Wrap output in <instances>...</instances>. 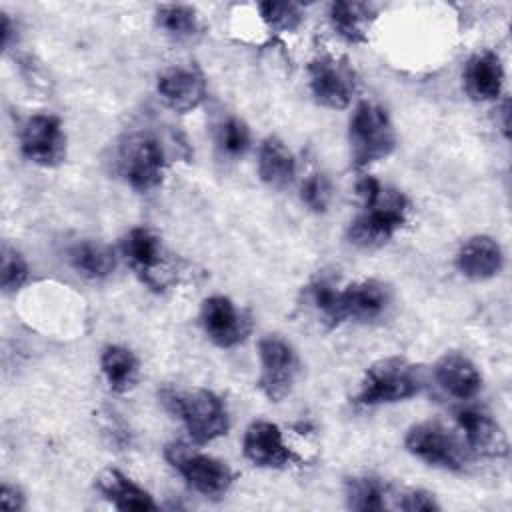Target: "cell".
<instances>
[{
	"instance_id": "cell-21",
	"label": "cell",
	"mask_w": 512,
	"mask_h": 512,
	"mask_svg": "<svg viewBox=\"0 0 512 512\" xmlns=\"http://www.w3.org/2000/svg\"><path fill=\"white\" fill-rule=\"evenodd\" d=\"M100 494L118 510H156L152 496L116 468H106L96 478Z\"/></svg>"
},
{
	"instance_id": "cell-23",
	"label": "cell",
	"mask_w": 512,
	"mask_h": 512,
	"mask_svg": "<svg viewBox=\"0 0 512 512\" xmlns=\"http://www.w3.org/2000/svg\"><path fill=\"white\" fill-rule=\"evenodd\" d=\"M68 260L78 274L90 280H104L116 268L114 252L106 244L94 240L76 242L68 250Z\"/></svg>"
},
{
	"instance_id": "cell-25",
	"label": "cell",
	"mask_w": 512,
	"mask_h": 512,
	"mask_svg": "<svg viewBox=\"0 0 512 512\" xmlns=\"http://www.w3.org/2000/svg\"><path fill=\"white\" fill-rule=\"evenodd\" d=\"M388 488L386 484L370 474L352 476L346 480L344 498L346 506L358 512H378L386 508Z\"/></svg>"
},
{
	"instance_id": "cell-12",
	"label": "cell",
	"mask_w": 512,
	"mask_h": 512,
	"mask_svg": "<svg viewBox=\"0 0 512 512\" xmlns=\"http://www.w3.org/2000/svg\"><path fill=\"white\" fill-rule=\"evenodd\" d=\"M200 320L206 336L220 348H232L246 340L252 322L250 316L240 310L226 296H210L202 302Z\"/></svg>"
},
{
	"instance_id": "cell-7",
	"label": "cell",
	"mask_w": 512,
	"mask_h": 512,
	"mask_svg": "<svg viewBox=\"0 0 512 512\" xmlns=\"http://www.w3.org/2000/svg\"><path fill=\"white\" fill-rule=\"evenodd\" d=\"M164 456L180 472V476L188 482V486L200 492L202 496H210V498L224 496L234 482V472L226 462L214 456L196 452L186 444H180V442L168 444L164 450Z\"/></svg>"
},
{
	"instance_id": "cell-34",
	"label": "cell",
	"mask_w": 512,
	"mask_h": 512,
	"mask_svg": "<svg viewBox=\"0 0 512 512\" xmlns=\"http://www.w3.org/2000/svg\"><path fill=\"white\" fill-rule=\"evenodd\" d=\"M508 108H510V104H508V100H506V102L502 104V110H500V112H502V130H504L506 136H508V114H510Z\"/></svg>"
},
{
	"instance_id": "cell-26",
	"label": "cell",
	"mask_w": 512,
	"mask_h": 512,
	"mask_svg": "<svg viewBox=\"0 0 512 512\" xmlns=\"http://www.w3.org/2000/svg\"><path fill=\"white\" fill-rule=\"evenodd\" d=\"M154 20L164 34L178 40L192 38L202 30L200 14L188 4H162L156 8Z\"/></svg>"
},
{
	"instance_id": "cell-24",
	"label": "cell",
	"mask_w": 512,
	"mask_h": 512,
	"mask_svg": "<svg viewBox=\"0 0 512 512\" xmlns=\"http://www.w3.org/2000/svg\"><path fill=\"white\" fill-rule=\"evenodd\" d=\"M102 374L114 392H128L136 386L138 380V358L126 346H106L100 356Z\"/></svg>"
},
{
	"instance_id": "cell-13",
	"label": "cell",
	"mask_w": 512,
	"mask_h": 512,
	"mask_svg": "<svg viewBox=\"0 0 512 512\" xmlns=\"http://www.w3.org/2000/svg\"><path fill=\"white\" fill-rule=\"evenodd\" d=\"M122 256L130 264V268L152 288L164 286V246L156 232L144 226L132 228L122 238Z\"/></svg>"
},
{
	"instance_id": "cell-6",
	"label": "cell",
	"mask_w": 512,
	"mask_h": 512,
	"mask_svg": "<svg viewBox=\"0 0 512 512\" xmlns=\"http://www.w3.org/2000/svg\"><path fill=\"white\" fill-rule=\"evenodd\" d=\"M404 444L406 450L418 460L426 462L428 466L444 468L450 472L466 470L470 458L466 442H462L450 428L436 420L414 424L408 430Z\"/></svg>"
},
{
	"instance_id": "cell-30",
	"label": "cell",
	"mask_w": 512,
	"mask_h": 512,
	"mask_svg": "<svg viewBox=\"0 0 512 512\" xmlns=\"http://www.w3.org/2000/svg\"><path fill=\"white\" fill-rule=\"evenodd\" d=\"M300 198L312 212H318V214L326 212L332 198V188L328 178L322 172L308 174L300 186Z\"/></svg>"
},
{
	"instance_id": "cell-29",
	"label": "cell",
	"mask_w": 512,
	"mask_h": 512,
	"mask_svg": "<svg viewBox=\"0 0 512 512\" xmlns=\"http://www.w3.org/2000/svg\"><path fill=\"white\" fill-rule=\"evenodd\" d=\"M218 146L226 156L238 158L250 146V130L240 118H228L218 130Z\"/></svg>"
},
{
	"instance_id": "cell-31",
	"label": "cell",
	"mask_w": 512,
	"mask_h": 512,
	"mask_svg": "<svg viewBox=\"0 0 512 512\" xmlns=\"http://www.w3.org/2000/svg\"><path fill=\"white\" fill-rule=\"evenodd\" d=\"M398 508L406 512H432V510H440V504L436 502L434 494L422 488H416L402 494V498L398 500Z\"/></svg>"
},
{
	"instance_id": "cell-17",
	"label": "cell",
	"mask_w": 512,
	"mask_h": 512,
	"mask_svg": "<svg viewBox=\"0 0 512 512\" xmlns=\"http://www.w3.org/2000/svg\"><path fill=\"white\" fill-rule=\"evenodd\" d=\"M462 82H464L466 94L472 100L476 102L496 100L504 84V68L498 54L490 50H482L470 56L462 72Z\"/></svg>"
},
{
	"instance_id": "cell-10",
	"label": "cell",
	"mask_w": 512,
	"mask_h": 512,
	"mask_svg": "<svg viewBox=\"0 0 512 512\" xmlns=\"http://www.w3.org/2000/svg\"><path fill=\"white\" fill-rule=\"evenodd\" d=\"M308 84L314 100L330 110H344L352 102L356 76L344 58L316 56L308 64Z\"/></svg>"
},
{
	"instance_id": "cell-2",
	"label": "cell",
	"mask_w": 512,
	"mask_h": 512,
	"mask_svg": "<svg viewBox=\"0 0 512 512\" xmlns=\"http://www.w3.org/2000/svg\"><path fill=\"white\" fill-rule=\"evenodd\" d=\"M308 292L320 320L330 330L348 320H376L390 304V288L374 278L352 282L342 290L326 278H316L308 286Z\"/></svg>"
},
{
	"instance_id": "cell-33",
	"label": "cell",
	"mask_w": 512,
	"mask_h": 512,
	"mask_svg": "<svg viewBox=\"0 0 512 512\" xmlns=\"http://www.w3.org/2000/svg\"><path fill=\"white\" fill-rule=\"evenodd\" d=\"M0 36H2V48L8 50L12 44V38L16 36V26L12 24L8 14H0Z\"/></svg>"
},
{
	"instance_id": "cell-27",
	"label": "cell",
	"mask_w": 512,
	"mask_h": 512,
	"mask_svg": "<svg viewBox=\"0 0 512 512\" xmlns=\"http://www.w3.org/2000/svg\"><path fill=\"white\" fill-rule=\"evenodd\" d=\"M262 20L278 32H292L302 24L304 12L294 2H262L258 4Z\"/></svg>"
},
{
	"instance_id": "cell-9",
	"label": "cell",
	"mask_w": 512,
	"mask_h": 512,
	"mask_svg": "<svg viewBox=\"0 0 512 512\" xmlns=\"http://www.w3.org/2000/svg\"><path fill=\"white\" fill-rule=\"evenodd\" d=\"M260 376L258 388L270 402H282L294 386L298 358L294 348L280 336H264L258 342Z\"/></svg>"
},
{
	"instance_id": "cell-16",
	"label": "cell",
	"mask_w": 512,
	"mask_h": 512,
	"mask_svg": "<svg viewBox=\"0 0 512 512\" xmlns=\"http://www.w3.org/2000/svg\"><path fill=\"white\" fill-rule=\"evenodd\" d=\"M456 420L472 454L484 458H502L508 454L506 434L486 410L468 406L456 412Z\"/></svg>"
},
{
	"instance_id": "cell-20",
	"label": "cell",
	"mask_w": 512,
	"mask_h": 512,
	"mask_svg": "<svg viewBox=\"0 0 512 512\" xmlns=\"http://www.w3.org/2000/svg\"><path fill=\"white\" fill-rule=\"evenodd\" d=\"M258 176L266 186L276 190L292 184L296 176V160L290 148L278 136H268L262 140L258 150Z\"/></svg>"
},
{
	"instance_id": "cell-11",
	"label": "cell",
	"mask_w": 512,
	"mask_h": 512,
	"mask_svg": "<svg viewBox=\"0 0 512 512\" xmlns=\"http://www.w3.org/2000/svg\"><path fill=\"white\" fill-rule=\"evenodd\" d=\"M22 154L44 168H54L66 158V134L58 116L34 114L20 132Z\"/></svg>"
},
{
	"instance_id": "cell-4",
	"label": "cell",
	"mask_w": 512,
	"mask_h": 512,
	"mask_svg": "<svg viewBox=\"0 0 512 512\" xmlns=\"http://www.w3.org/2000/svg\"><path fill=\"white\" fill-rule=\"evenodd\" d=\"M162 402L184 422L196 444H208L224 436L230 428L228 410L218 394L206 388L162 390Z\"/></svg>"
},
{
	"instance_id": "cell-5",
	"label": "cell",
	"mask_w": 512,
	"mask_h": 512,
	"mask_svg": "<svg viewBox=\"0 0 512 512\" xmlns=\"http://www.w3.org/2000/svg\"><path fill=\"white\" fill-rule=\"evenodd\" d=\"M348 140L354 166L366 168L394 152L396 130L388 112L380 104L362 100L352 112Z\"/></svg>"
},
{
	"instance_id": "cell-18",
	"label": "cell",
	"mask_w": 512,
	"mask_h": 512,
	"mask_svg": "<svg viewBox=\"0 0 512 512\" xmlns=\"http://www.w3.org/2000/svg\"><path fill=\"white\" fill-rule=\"evenodd\" d=\"M434 378L444 392L458 400L474 398L482 388L476 364L460 352H446L434 366Z\"/></svg>"
},
{
	"instance_id": "cell-19",
	"label": "cell",
	"mask_w": 512,
	"mask_h": 512,
	"mask_svg": "<svg viewBox=\"0 0 512 512\" xmlns=\"http://www.w3.org/2000/svg\"><path fill=\"white\" fill-rule=\"evenodd\" d=\"M502 262L504 256L500 244L486 234L468 238L456 254L458 270L470 280H488L496 276L502 268Z\"/></svg>"
},
{
	"instance_id": "cell-28",
	"label": "cell",
	"mask_w": 512,
	"mask_h": 512,
	"mask_svg": "<svg viewBox=\"0 0 512 512\" xmlns=\"http://www.w3.org/2000/svg\"><path fill=\"white\" fill-rule=\"evenodd\" d=\"M30 276V270H28V262L24 260V256L4 244L2 248V270H0V284L4 288V292H14L18 288H22L26 284Z\"/></svg>"
},
{
	"instance_id": "cell-22",
	"label": "cell",
	"mask_w": 512,
	"mask_h": 512,
	"mask_svg": "<svg viewBox=\"0 0 512 512\" xmlns=\"http://www.w3.org/2000/svg\"><path fill=\"white\" fill-rule=\"evenodd\" d=\"M330 24L332 28L352 44H366L370 24L376 18V10L372 4L354 2V0H338L330 4Z\"/></svg>"
},
{
	"instance_id": "cell-14",
	"label": "cell",
	"mask_w": 512,
	"mask_h": 512,
	"mask_svg": "<svg viewBox=\"0 0 512 512\" xmlns=\"http://www.w3.org/2000/svg\"><path fill=\"white\" fill-rule=\"evenodd\" d=\"M162 102L174 112L186 114L196 110L206 98V78L196 66H170L156 82Z\"/></svg>"
},
{
	"instance_id": "cell-1",
	"label": "cell",
	"mask_w": 512,
	"mask_h": 512,
	"mask_svg": "<svg viewBox=\"0 0 512 512\" xmlns=\"http://www.w3.org/2000/svg\"><path fill=\"white\" fill-rule=\"evenodd\" d=\"M356 194L362 210L348 226V240L364 250L380 248L408 222L410 202L400 190L382 186L370 174L356 182Z\"/></svg>"
},
{
	"instance_id": "cell-8",
	"label": "cell",
	"mask_w": 512,
	"mask_h": 512,
	"mask_svg": "<svg viewBox=\"0 0 512 512\" xmlns=\"http://www.w3.org/2000/svg\"><path fill=\"white\" fill-rule=\"evenodd\" d=\"M166 158L160 142L150 134H130L118 146V170L138 192L156 188L164 178Z\"/></svg>"
},
{
	"instance_id": "cell-32",
	"label": "cell",
	"mask_w": 512,
	"mask_h": 512,
	"mask_svg": "<svg viewBox=\"0 0 512 512\" xmlns=\"http://www.w3.org/2000/svg\"><path fill=\"white\" fill-rule=\"evenodd\" d=\"M0 504H2L4 510H20V508H24V496L16 486L2 484Z\"/></svg>"
},
{
	"instance_id": "cell-15",
	"label": "cell",
	"mask_w": 512,
	"mask_h": 512,
	"mask_svg": "<svg viewBox=\"0 0 512 512\" xmlns=\"http://www.w3.org/2000/svg\"><path fill=\"white\" fill-rule=\"evenodd\" d=\"M242 450L252 464L262 468H286L298 462V456L284 442L282 430L268 420H256L246 428Z\"/></svg>"
},
{
	"instance_id": "cell-3",
	"label": "cell",
	"mask_w": 512,
	"mask_h": 512,
	"mask_svg": "<svg viewBox=\"0 0 512 512\" xmlns=\"http://www.w3.org/2000/svg\"><path fill=\"white\" fill-rule=\"evenodd\" d=\"M422 388V366L410 362L404 356H388L366 368L354 400L362 406L394 404L420 394Z\"/></svg>"
}]
</instances>
